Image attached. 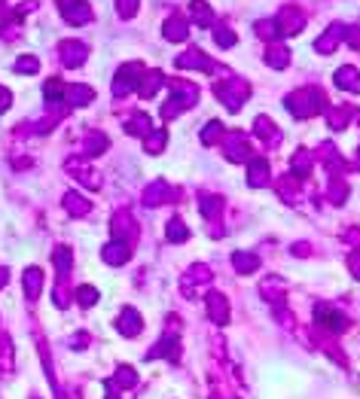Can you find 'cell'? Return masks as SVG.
Masks as SVG:
<instances>
[{"mask_svg":"<svg viewBox=\"0 0 360 399\" xmlns=\"http://www.w3.org/2000/svg\"><path fill=\"white\" fill-rule=\"evenodd\" d=\"M284 107L293 113L296 119H312L317 116V113L327 107V98H324V91L321 89H299V91H293V95H287L284 98Z\"/></svg>","mask_w":360,"mask_h":399,"instance_id":"1","label":"cell"},{"mask_svg":"<svg viewBox=\"0 0 360 399\" xmlns=\"http://www.w3.org/2000/svg\"><path fill=\"white\" fill-rule=\"evenodd\" d=\"M195 101H199V85H193V83H171V98H168L165 107H162V119H165V122H171L178 113L195 107Z\"/></svg>","mask_w":360,"mask_h":399,"instance_id":"2","label":"cell"},{"mask_svg":"<svg viewBox=\"0 0 360 399\" xmlns=\"http://www.w3.org/2000/svg\"><path fill=\"white\" fill-rule=\"evenodd\" d=\"M214 95H217V101H220L226 110H242L244 101L251 98V85L244 83V80H223V83H217L214 85Z\"/></svg>","mask_w":360,"mask_h":399,"instance_id":"3","label":"cell"},{"mask_svg":"<svg viewBox=\"0 0 360 399\" xmlns=\"http://www.w3.org/2000/svg\"><path fill=\"white\" fill-rule=\"evenodd\" d=\"M140 76H144V64H140V61H125L123 67L116 70V76H113L110 95L113 98H125V95H131V91H138Z\"/></svg>","mask_w":360,"mask_h":399,"instance_id":"4","label":"cell"},{"mask_svg":"<svg viewBox=\"0 0 360 399\" xmlns=\"http://www.w3.org/2000/svg\"><path fill=\"white\" fill-rule=\"evenodd\" d=\"M65 171H67V174H74L83 186L101 189V174H98L92 165H86V159H83V155H70V159L65 162Z\"/></svg>","mask_w":360,"mask_h":399,"instance_id":"5","label":"cell"},{"mask_svg":"<svg viewBox=\"0 0 360 399\" xmlns=\"http://www.w3.org/2000/svg\"><path fill=\"white\" fill-rule=\"evenodd\" d=\"M315 323L321 326V330L333 332V336H339V332L348 330V320H345V317L333 308V305H327V302H321V305L315 308Z\"/></svg>","mask_w":360,"mask_h":399,"instance_id":"6","label":"cell"},{"mask_svg":"<svg viewBox=\"0 0 360 399\" xmlns=\"http://www.w3.org/2000/svg\"><path fill=\"white\" fill-rule=\"evenodd\" d=\"M211 281H214V274H211V268H208V266H202V262H199V266H193L187 274H183V283H180V287H183V293H187L189 299H195V296H199L204 287H208Z\"/></svg>","mask_w":360,"mask_h":399,"instance_id":"7","label":"cell"},{"mask_svg":"<svg viewBox=\"0 0 360 399\" xmlns=\"http://www.w3.org/2000/svg\"><path fill=\"white\" fill-rule=\"evenodd\" d=\"M223 153L229 162H248L253 149L248 144V138L242 131H235V134H223Z\"/></svg>","mask_w":360,"mask_h":399,"instance_id":"8","label":"cell"},{"mask_svg":"<svg viewBox=\"0 0 360 399\" xmlns=\"http://www.w3.org/2000/svg\"><path fill=\"white\" fill-rule=\"evenodd\" d=\"M174 67L178 70H204V74H214V61L208 58L204 52H199V49H187V52H180L178 58H174Z\"/></svg>","mask_w":360,"mask_h":399,"instance_id":"9","label":"cell"},{"mask_svg":"<svg viewBox=\"0 0 360 399\" xmlns=\"http://www.w3.org/2000/svg\"><path fill=\"white\" fill-rule=\"evenodd\" d=\"M178 198V189H171L165 180H153L150 186L144 189V204L147 208H159V204H168Z\"/></svg>","mask_w":360,"mask_h":399,"instance_id":"10","label":"cell"},{"mask_svg":"<svg viewBox=\"0 0 360 399\" xmlns=\"http://www.w3.org/2000/svg\"><path fill=\"white\" fill-rule=\"evenodd\" d=\"M61 16H65L67 25H86L92 19V6L86 0H59Z\"/></svg>","mask_w":360,"mask_h":399,"instance_id":"11","label":"cell"},{"mask_svg":"<svg viewBox=\"0 0 360 399\" xmlns=\"http://www.w3.org/2000/svg\"><path fill=\"white\" fill-rule=\"evenodd\" d=\"M59 52H61V64H65V67H80V64H86V58H89V46L80 40H65L59 46Z\"/></svg>","mask_w":360,"mask_h":399,"instance_id":"12","label":"cell"},{"mask_svg":"<svg viewBox=\"0 0 360 399\" xmlns=\"http://www.w3.org/2000/svg\"><path fill=\"white\" fill-rule=\"evenodd\" d=\"M278 28H281V34H299L302 28H306V12L299 10V6H284V10L278 12Z\"/></svg>","mask_w":360,"mask_h":399,"instance_id":"13","label":"cell"},{"mask_svg":"<svg viewBox=\"0 0 360 399\" xmlns=\"http://www.w3.org/2000/svg\"><path fill=\"white\" fill-rule=\"evenodd\" d=\"M140 330H144V317H140L135 308L119 311V317H116V332H119V336L135 338V336H140Z\"/></svg>","mask_w":360,"mask_h":399,"instance_id":"14","label":"cell"},{"mask_svg":"<svg viewBox=\"0 0 360 399\" xmlns=\"http://www.w3.org/2000/svg\"><path fill=\"white\" fill-rule=\"evenodd\" d=\"M342 40H345V25H330L327 31L315 40V52L317 55H333Z\"/></svg>","mask_w":360,"mask_h":399,"instance_id":"15","label":"cell"},{"mask_svg":"<svg viewBox=\"0 0 360 399\" xmlns=\"http://www.w3.org/2000/svg\"><path fill=\"white\" fill-rule=\"evenodd\" d=\"M110 232H113V238H116V241H129V244H131V241L138 238V229H135V223H131V213L129 211L113 213Z\"/></svg>","mask_w":360,"mask_h":399,"instance_id":"16","label":"cell"},{"mask_svg":"<svg viewBox=\"0 0 360 399\" xmlns=\"http://www.w3.org/2000/svg\"><path fill=\"white\" fill-rule=\"evenodd\" d=\"M22 283H25V296H28V302H37L40 293H43V283H46V277H43V268L40 266H31V268H25V274H22Z\"/></svg>","mask_w":360,"mask_h":399,"instance_id":"17","label":"cell"},{"mask_svg":"<svg viewBox=\"0 0 360 399\" xmlns=\"http://www.w3.org/2000/svg\"><path fill=\"white\" fill-rule=\"evenodd\" d=\"M101 259L107 262V266H125V262L131 259V244H129V241H116V238H113L110 244L101 250Z\"/></svg>","mask_w":360,"mask_h":399,"instance_id":"18","label":"cell"},{"mask_svg":"<svg viewBox=\"0 0 360 399\" xmlns=\"http://www.w3.org/2000/svg\"><path fill=\"white\" fill-rule=\"evenodd\" d=\"M269 183V162L260 159V155H251L248 159V186H266Z\"/></svg>","mask_w":360,"mask_h":399,"instance_id":"19","label":"cell"},{"mask_svg":"<svg viewBox=\"0 0 360 399\" xmlns=\"http://www.w3.org/2000/svg\"><path fill=\"white\" fill-rule=\"evenodd\" d=\"M333 83H336L342 91H354V95H360V70L351 67V64H345V67L336 70V74H333Z\"/></svg>","mask_w":360,"mask_h":399,"instance_id":"20","label":"cell"},{"mask_svg":"<svg viewBox=\"0 0 360 399\" xmlns=\"http://www.w3.org/2000/svg\"><path fill=\"white\" fill-rule=\"evenodd\" d=\"M162 37L171 40V43H183L189 37V21L183 16H171L165 25H162Z\"/></svg>","mask_w":360,"mask_h":399,"instance_id":"21","label":"cell"},{"mask_svg":"<svg viewBox=\"0 0 360 399\" xmlns=\"http://www.w3.org/2000/svg\"><path fill=\"white\" fill-rule=\"evenodd\" d=\"M208 317L214 320L217 326H226V323H229V302H226V296H220V293H208Z\"/></svg>","mask_w":360,"mask_h":399,"instance_id":"22","label":"cell"},{"mask_svg":"<svg viewBox=\"0 0 360 399\" xmlns=\"http://www.w3.org/2000/svg\"><path fill=\"white\" fill-rule=\"evenodd\" d=\"M65 95H67L70 107H86V104L95 101V89H92V85H80V83L65 85Z\"/></svg>","mask_w":360,"mask_h":399,"instance_id":"23","label":"cell"},{"mask_svg":"<svg viewBox=\"0 0 360 399\" xmlns=\"http://www.w3.org/2000/svg\"><path fill=\"white\" fill-rule=\"evenodd\" d=\"M199 208L204 213V219L217 226V219H220V211H223V198L220 195H211V192H202V195H199Z\"/></svg>","mask_w":360,"mask_h":399,"instance_id":"24","label":"cell"},{"mask_svg":"<svg viewBox=\"0 0 360 399\" xmlns=\"http://www.w3.org/2000/svg\"><path fill=\"white\" fill-rule=\"evenodd\" d=\"M232 268H235L238 274H253L260 268V256L248 253V250H235L232 253Z\"/></svg>","mask_w":360,"mask_h":399,"instance_id":"25","label":"cell"},{"mask_svg":"<svg viewBox=\"0 0 360 399\" xmlns=\"http://www.w3.org/2000/svg\"><path fill=\"white\" fill-rule=\"evenodd\" d=\"M107 147H110V140H107V134H101V131H89V138H86V144H83V159H89V155H101V153H107Z\"/></svg>","mask_w":360,"mask_h":399,"instance_id":"26","label":"cell"},{"mask_svg":"<svg viewBox=\"0 0 360 399\" xmlns=\"http://www.w3.org/2000/svg\"><path fill=\"white\" fill-rule=\"evenodd\" d=\"M354 107H348V104H342V107H333V110L327 113V125L330 128H336V131H342L345 125L351 122V119H354Z\"/></svg>","mask_w":360,"mask_h":399,"instance_id":"27","label":"cell"},{"mask_svg":"<svg viewBox=\"0 0 360 399\" xmlns=\"http://www.w3.org/2000/svg\"><path fill=\"white\" fill-rule=\"evenodd\" d=\"M189 16L199 28H211L214 25V10H211V3H204V0H193L189 3Z\"/></svg>","mask_w":360,"mask_h":399,"instance_id":"28","label":"cell"},{"mask_svg":"<svg viewBox=\"0 0 360 399\" xmlns=\"http://www.w3.org/2000/svg\"><path fill=\"white\" fill-rule=\"evenodd\" d=\"M12 366H16V347H12L10 336L0 332V375H10Z\"/></svg>","mask_w":360,"mask_h":399,"instance_id":"29","label":"cell"},{"mask_svg":"<svg viewBox=\"0 0 360 399\" xmlns=\"http://www.w3.org/2000/svg\"><path fill=\"white\" fill-rule=\"evenodd\" d=\"M65 211L70 217H86L92 211V202H86L80 192H65Z\"/></svg>","mask_w":360,"mask_h":399,"instance_id":"30","label":"cell"},{"mask_svg":"<svg viewBox=\"0 0 360 399\" xmlns=\"http://www.w3.org/2000/svg\"><path fill=\"white\" fill-rule=\"evenodd\" d=\"M162 83H165V76H162V70H147V74H144V80H140V85H138V95H140V98H153Z\"/></svg>","mask_w":360,"mask_h":399,"instance_id":"31","label":"cell"},{"mask_svg":"<svg viewBox=\"0 0 360 399\" xmlns=\"http://www.w3.org/2000/svg\"><path fill=\"white\" fill-rule=\"evenodd\" d=\"M308 174H312V155H308L306 149H299V153L293 155V162H290V177H296V180H306Z\"/></svg>","mask_w":360,"mask_h":399,"instance_id":"32","label":"cell"},{"mask_svg":"<svg viewBox=\"0 0 360 399\" xmlns=\"http://www.w3.org/2000/svg\"><path fill=\"white\" fill-rule=\"evenodd\" d=\"M52 262H55V268H59V281H67V277H70V266H74V253H70L67 247H55Z\"/></svg>","mask_w":360,"mask_h":399,"instance_id":"33","label":"cell"},{"mask_svg":"<svg viewBox=\"0 0 360 399\" xmlns=\"http://www.w3.org/2000/svg\"><path fill=\"white\" fill-rule=\"evenodd\" d=\"M260 293H263L266 299H269V302H281V299H284V281H281V277H266L263 283H260Z\"/></svg>","mask_w":360,"mask_h":399,"instance_id":"34","label":"cell"},{"mask_svg":"<svg viewBox=\"0 0 360 399\" xmlns=\"http://www.w3.org/2000/svg\"><path fill=\"white\" fill-rule=\"evenodd\" d=\"M266 64L275 70H284L287 64H290V49L287 46H269V52H266Z\"/></svg>","mask_w":360,"mask_h":399,"instance_id":"35","label":"cell"},{"mask_svg":"<svg viewBox=\"0 0 360 399\" xmlns=\"http://www.w3.org/2000/svg\"><path fill=\"white\" fill-rule=\"evenodd\" d=\"M168 144V134H165V128H156V131H150L144 138V153H150V155H159L162 149H165Z\"/></svg>","mask_w":360,"mask_h":399,"instance_id":"36","label":"cell"},{"mask_svg":"<svg viewBox=\"0 0 360 399\" xmlns=\"http://www.w3.org/2000/svg\"><path fill=\"white\" fill-rule=\"evenodd\" d=\"M253 131H257L263 140H269V144H275V140L281 138L278 128H275V122H272L269 116H257V119H253Z\"/></svg>","mask_w":360,"mask_h":399,"instance_id":"37","label":"cell"},{"mask_svg":"<svg viewBox=\"0 0 360 399\" xmlns=\"http://www.w3.org/2000/svg\"><path fill=\"white\" fill-rule=\"evenodd\" d=\"M113 384H116L119 390H129V387H135L138 384V372L131 366H119L116 372H113V378H110Z\"/></svg>","mask_w":360,"mask_h":399,"instance_id":"38","label":"cell"},{"mask_svg":"<svg viewBox=\"0 0 360 399\" xmlns=\"http://www.w3.org/2000/svg\"><path fill=\"white\" fill-rule=\"evenodd\" d=\"M125 131L138 134V138H147V134H150V119H147V113H135L131 119H125Z\"/></svg>","mask_w":360,"mask_h":399,"instance_id":"39","label":"cell"},{"mask_svg":"<svg viewBox=\"0 0 360 399\" xmlns=\"http://www.w3.org/2000/svg\"><path fill=\"white\" fill-rule=\"evenodd\" d=\"M223 125L217 122V119H211V122H204V128H202V144L204 147H211V144H220L223 140Z\"/></svg>","mask_w":360,"mask_h":399,"instance_id":"40","label":"cell"},{"mask_svg":"<svg viewBox=\"0 0 360 399\" xmlns=\"http://www.w3.org/2000/svg\"><path fill=\"white\" fill-rule=\"evenodd\" d=\"M165 238L171 241V244H178V241H187V238H189V229H187V223H183V219H178V217H174L171 223L165 226Z\"/></svg>","mask_w":360,"mask_h":399,"instance_id":"41","label":"cell"},{"mask_svg":"<svg viewBox=\"0 0 360 399\" xmlns=\"http://www.w3.org/2000/svg\"><path fill=\"white\" fill-rule=\"evenodd\" d=\"M214 40H217V46H220V49H229V46H235V43H238L235 31H232L229 25H217L214 28Z\"/></svg>","mask_w":360,"mask_h":399,"instance_id":"42","label":"cell"},{"mask_svg":"<svg viewBox=\"0 0 360 399\" xmlns=\"http://www.w3.org/2000/svg\"><path fill=\"white\" fill-rule=\"evenodd\" d=\"M257 37H263V40H275V37H281V28H278V21L275 19H263V21H257Z\"/></svg>","mask_w":360,"mask_h":399,"instance_id":"43","label":"cell"},{"mask_svg":"<svg viewBox=\"0 0 360 399\" xmlns=\"http://www.w3.org/2000/svg\"><path fill=\"white\" fill-rule=\"evenodd\" d=\"M76 302H80V308H95V305H98V290L89 287V283L76 287Z\"/></svg>","mask_w":360,"mask_h":399,"instance_id":"44","label":"cell"},{"mask_svg":"<svg viewBox=\"0 0 360 399\" xmlns=\"http://www.w3.org/2000/svg\"><path fill=\"white\" fill-rule=\"evenodd\" d=\"M12 70H16V74H37V70H40V58H37V55H22V58H16Z\"/></svg>","mask_w":360,"mask_h":399,"instance_id":"45","label":"cell"},{"mask_svg":"<svg viewBox=\"0 0 360 399\" xmlns=\"http://www.w3.org/2000/svg\"><path fill=\"white\" fill-rule=\"evenodd\" d=\"M138 6H140V0H116V12L123 19H135L138 16Z\"/></svg>","mask_w":360,"mask_h":399,"instance_id":"46","label":"cell"},{"mask_svg":"<svg viewBox=\"0 0 360 399\" xmlns=\"http://www.w3.org/2000/svg\"><path fill=\"white\" fill-rule=\"evenodd\" d=\"M345 40H348L351 49H360V21H357V25H348V28H345Z\"/></svg>","mask_w":360,"mask_h":399,"instance_id":"47","label":"cell"},{"mask_svg":"<svg viewBox=\"0 0 360 399\" xmlns=\"http://www.w3.org/2000/svg\"><path fill=\"white\" fill-rule=\"evenodd\" d=\"M10 104H12V91L0 85V113H6V110H10Z\"/></svg>","mask_w":360,"mask_h":399,"instance_id":"48","label":"cell"},{"mask_svg":"<svg viewBox=\"0 0 360 399\" xmlns=\"http://www.w3.org/2000/svg\"><path fill=\"white\" fill-rule=\"evenodd\" d=\"M86 345H89V336H86V332H76V336L70 338V347H74V351H83Z\"/></svg>","mask_w":360,"mask_h":399,"instance_id":"49","label":"cell"},{"mask_svg":"<svg viewBox=\"0 0 360 399\" xmlns=\"http://www.w3.org/2000/svg\"><path fill=\"white\" fill-rule=\"evenodd\" d=\"M348 268H351V272H354V277H360V250L348 256Z\"/></svg>","mask_w":360,"mask_h":399,"instance_id":"50","label":"cell"},{"mask_svg":"<svg viewBox=\"0 0 360 399\" xmlns=\"http://www.w3.org/2000/svg\"><path fill=\"white\" fill-rule=\"evenodd\" d=\"M6 283H10V268H3V266H0V290H3Z\"/></svg>","mask_w":360,"mask_h":399,"instance_id":"51","label":"cell"}]
</instances>
